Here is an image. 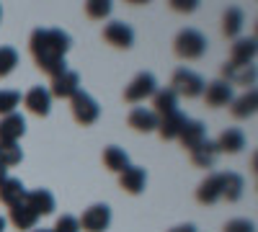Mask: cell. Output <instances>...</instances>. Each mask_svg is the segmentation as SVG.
<instances>
[{
    "label": "cell",
    "instance_id": "1",
    "mask_svg": "<svg viewBox=\"0 0 258 232\" xmlns=\"http://www.w3.org/2000/svg\"><path fill=\"white\" fill-rule=\"evenodd\" d=\"M70 47H73V39L62 29H36L29 39V49H31L34 62L49 78H57L68 70L64 54H68Z\"/></svg>",
    "mask_w": 258,
    "mask_h": 232
},
{
    "label": "cell",
    "instance_id": "2",
    "mask_svg": "<svg viewBox=\"0 0 258 232\" xmlns=\"http://www.w3.org/2000/svg\"><path fill=\"white\" fill-rule=\"evenodd\" d=\"M173 52L181 59H199L207 52V39L197 29H183V31H178V36L173 41Z\"/></svg>",
    "mask_w": 258,
    "mask_h": 232
},
{
    "label": "cell",
    "instance_id": "3",
    "mask_svg": "<svg viewBox=\"0 0 258 232\" xmlns=\"http://www.w3.org/2000/svg\"><path fill=\"white\" fill-rule=\"evenodd\" d=\"M70 109H73L75 121L83 124V126L96 124L98 116H101V106H98V103H96L88 93H85V91H78V93L70 98Z\"/></svg>",
    "mask_w": 258,
    "mask_h": 232
},
{
    "label": "cell",
    "instance_id": "4",
    "mask_svg": "<svg viewBox=\"0 0 258 232\" xmlns=\"http://www.w3.org/2000/svg\"><path fill=\"white\" fill-rule=\"evenodd\" d=\"M170 91H173L176 96H183V98H197L204 93V80L197 75V72H191L186 67L176 70L173 72V80H170Z\"/></svg>",
    "mask_w": 258,
    "mask_h": 232
},
{
    "label": "cell",
    "instance_id": "5",
    "mask_svg": "<svg viewBox=\"0 0 258 232\" xmlns=\"http://www.w3.org/2000/svg\"><path fill=\"white\" fill-rule=\"evenodd\" d=\"M80 229L85 232H106L111 224V209L106 204H93L83 212V217L78 219Z\"/></svg>",
    "mask_w": 258,
    "mask_h": 232
},
{
    "label": "cell",
    "instance_id": "6",
    "mask_svg": "<svg viewBox=\"0 0 258 232\" xmlns=\"http://www.w3.org/2000/svg\"><path fill=\"white\" fill-rule=\"evenodd\" d=\"M155 91H158L155 78L150 75V72H140V75H135L132 83H129V86L124 88V101L140 103V101H145V98H153Z\"/></svg>",
    "mask_w": 258,
    "mask_h": 232
},
{
    "label": "cell",
    "instance_id": "7",
    "mask_svg": "<svg viewBox=\"0 0 258 232\" xmlns=\"http://www.w3.org/2000/svg\"><path fill=\"white\" fill-rule=\"evenodd\" d=\"M103 39L116 49H129L135 41V31H132V26H126L124 21H111V24L103 29Z\"/></svg>",
    "mask_w": 258,
    "mask_h": 232
},
{
    "label": "cell",
    "instance_id": "8",
    "mask_svg": "<svg viewBox=\"0 0 258 232\" xmlns=\"http://www.w3.org/2000/svg\"><path fill=\"white\" fill-rule=\"evenodd\" d=\"M222 80L227 83V86H253L255 83V65H235V62H225Z\"/></svg>",
    "mask_w": 258,
    "mask_h": 232
},
{
    "label": "cell",
    "instance_id": "9",
    "mask_svg": "<svg viewBox=\"0 0 258 232\" xmlns=\"http://www.w3.org/2000/svg\"><path fill=\"white\" fill-rule=\"evenodd\" d=\"M204 101L209 109H220V106H230L232 103V86H227L225 80H214L209 86H204Z\"/></svg>",
    "mask_w": 258,
    "mask_h": 232
},
{
    "label": "cell",
    "instance_id": "10",
    "mask_svg": "<svg viewBox=\"0 0 258 232\" xmlns=\"http://www.w3.org/2000/svg\"><path fill=\"white\" fill-rule=\"evenodd\" d=\"M78 91H80V78H78V72L64 70L62 75L52 78L49 96H54V98H73Z\"/></svg>",
    "mask_w": 258,
    "mask_h": 232
},
{
    "label": "cell",
    "instance_id": "11",
    "mask_svg": "<svg viewBox=\"0 0 258 232\" xmlns=\"http://www.w3.org/2000/svg\"><path fill=\"white\" fill-rule=\"evenodd\" d=\"M24 204L36 217H47V214L54 212V196H52V191H47V188H34V191H29Z\"/></svg>",
    "mask_w": 258,
    "mask_h": 232
},
{
    "label": "cell",
    "instance_id": "12",
    "mask_svg": "<svg viewBox=\"0 0 258 232\" xmlns=\"http://www.w3.org/2000/svg\"><path fill=\"white\" fill-rule=\"evenodd\" d=\"M176 139L186 147V150H194V147H199L207 139V126L202 121H197V119H186Z\"/></svg>",
    "mask_w": 258,
    "mask_h": 232
},
{
    "label": "cell",
    "instance_id": "13",
    "mask_svg": "<svg viewBox=\"0 0 258 232\" xmlns=\"http://www.w3.org/2000/svg\"><path fill=\"white\" fill-rule=\"evenodd\" d=\"M24 106H26L34 116H47L49 109H52V96H49L47 88L34 86V88L24 96Z\"/></svg>",
    "mask_w": 258,
    "mask_h": 232
},
{
    "label": "cell",
    "instance_id": "14",
    "mask_svg": "<svg viewBox=\"0 0 258 232\" xmlns=\"http://www.w3.org/2000/svg\"><path fill=\"white\" fill-rule=\"evenodd\" d=\"M119 186L124 188L126 194H142L145 191V186H147V173H145V168H137V165H129L124 173H119Z\"/></svg>",
    "mask_w": 258,
    "mask_h": 232
},
{
    "label": "cell",
    "instance_id": "15",
    "mask_svg": "<svg viewBox=\"0 0 258 232\" xmlns=\"http://www.w3.org/2000/svg\"><path fill=\"white\" fill-rule=\"evenodd\" d=\"M26 132V119L21 114H8L0 119V142H18Z\"/></svg>",
    "mask_w": 258,
    "mask_h": 232
},
{
    "label": "cell",
    "instance_id": "16",
    "mask_svg": "<svg viewBox=\"0 0 258 232\" xmlns=\"http://www.w3.org/2000/svg\"><path fill=\"white\" fill-rule=\"evenodd\" d=\"M197 199L202 201V204H214V201H220L222 199V173H212V176H207L202 183H199V188H197Z\"/></svg>",
    "mask_w": 258,
    "mask_h": 232
},
{
    "label": "cell",
    "instance_id": "17",
    "mask_svg": "<svg viewBox=\"0 0 258 232\" xmlns=\"http://www.w3.org/2000/svg\"><path fill=\"white\" fill-rule=\"evenodd\" d=\"M26 186L21 183L18 178H6L3 183H0V201H3L8 209L11 206H18V204H24L26 199Z\"/></svg>",
    "mask_w": 258,
    "mask_h": 232
},
{
    "label": "cell",
    "instance_id": "18",
    "mask_svg": "<svg viewBox=\"0 0 258 232\" xmlns=\"http://www.w3.org/2000/svg\"><path fill=\"white\" fill-rule=\"evenodd\" d=\"M173 111H178V96L170 91V88L155 91V96H153V114L158 119H163V116L173 114Z\"/></svg>",
    "mask_w": 258,
    "mask_h": 232
},
{
    "label": "cell",
    "instance_id": "19",
    "mask_svg": "<svg viewBox=\"0 0 258 232\" xmlns=\"http://www.w3.org/2000/svg\"><path fill=\"white\" fill-rule=\"evenodd\" d=\"M255 39H238L232 44V52H230V62H235V65H253V59H255Z\"/></svg>",
    "mask_w": 258,
    "mask_h": 232
},
{
    "label": "cell",
    "instance_id": "20",
    "mask_svg": "<svg viewBox=\"0 0 258 232\" xmlns=\"http://www.w3.org/2000/svg\"><path fill=\"white\" fill-rule=\"evenodd\" d=\"M126 124L132 126V129H137V132H153V129H158V116H155L153 111H150V109L137 106V109L129 111Z\"/></svg>",
    "mask_w": 258,
    "mask_h": 232
},
{
    "label": "cell",
    "instance_id": "21",
    "mask_svg": "<svg viewBox=\"0 0 258 232\" xmlns=\"http://www.w3.org/2000/svg\"><path fill=\"white\" fill-rule=\"evenodd\" d=\"M217 144V150L220 152H227V155H235V152H240L243 147H245V134L240 129H225L220 134V139L214 142Z\"/></svg>",
    "mask_w": 258,
    "mask_h": 232
},
{
    "label": "cell",
    "instance_id": "22",
    "mask_svg": "<svg viewBox=\"0 0 258 232\" xmlns=\"http://www.w3.org/2000/svg\"><path fill=\"white\" fill-rule=\"evenodd\" d=\"M255 109H258V93L255 91H245L240 98H232V116L235 119H248V116H253L255 114Z\"/></svg>",
    "mask_w": 258,
    "mask_h": 232
},
{
    "label": "cell",
    "instance_id": "23",
    "mask_svg": "<svg viewBox=\"0 0 258 232\" xmlns=\"http://www.w3.org/2000/svg\"><path fill=\"white\" fill-rule=\"evenodd\" d=\"M217 155H220L217 144L209 142V139H204L199 147H194V150H191V163L197 165V168H212L214 160H217Z\"/></svg>",
    "mask_w": 258,
    "mask_h": 232
},
{
    "label": "cell",
    "instance_id": "24",
    "mask_svg": "<svg viewBox=\"0 0 258 232\" xmlns=\"http://www.w3.org/2000/svg\"><path fill=\"white\" fill-rule=\"evenodd\" d=\"M103 165L109 168L111 173H124L129 168V155L121 150V147L111 144V147H106V150H103Z\"/></svg>",
    "mask_w": 258,
    "mask_h": 232
},
{
    "label": "cell",
    "instance_id": "25",
    "mask_svg": "<svg viewBox=\"0 0 258 232\" xmlns=\"http://www.w3.org/2000/svg\"><path fill=\"white\" fill-rule=\"evenodd\" d=\"M183 121H186V116H183L181 111H173V114L158 119V132H160V137H163V139H176L178 132H181V126H183Z\"/></svg>",
    "mask_w": 258,
    "mask_h": 232
},
{
    "label": "cell",
    "instance_id": "26",
    "mask_svg": "<svg viewBox=\"0 0 258 232\" xmlns=\"http://www.w3.org/2000/svg\"><path fill=\"white\" fill-rule=\"evenodd\" d=\"M243 24H245V16L240 8H227L225 16H222V34L227 39H235L240 31H243Z\"/></svg>",
    "mask_w": 258,
    "mask_h": 232
},
{
    "label": "cell",
    "instance_id": "27",
    "mask_svg": "<svg viewBox=\"0 0 258 232\" xmlns=\"http://www.w3.org/2000/svg\"><path fill=\"white\" fill-rule=\"evenodd\" d=\"M243 188H245L243 176H238V173H222V199H227L230 204L238 201L243 196Z\"/></svg>",
    "mask_w": 258,
    "mask_h": 232
},
{
    "label": "cell",
    "instance_id": "28",
    "mask_svg": "<svg viewBox=\"0 0 258 232\" xmlns=\"http://www.w3.org/2000/svg\"><path fill=\"white\" fill-rule=\"evenodd\" d=\"M36 214L31 212V209L26 204H18V206H11V224L16 229H34L36 227Z\"/></svg>",
    "mask_w": 258,
    "mask_h": 232
},
{
    "label": "cell",
    "instance_id": "29",
    "mask_svg": "<svg viewBox=\"0 0 258 232\" xmlns=\"http://www.w3.org/2000/svg\"><path fill=\"white\" fill-rule=\"evenodd\" d=\"M24 160V152H21L18 142H0V165L3 168H13Z\"/></svg>",
    "mask_w": 258,
    "mask_h": 232
},
{
    "label": "cell",
    "instance_id": "30",
    "mask_svg": "<svg viewBox=\"0 0 258 232\" xmlns=\"http://www.w3.org/2000/svg\"><path fill=\"white\" fill-rule=\"evenodd\" d=\"M18 65V52L13 47H0V78H8Z\"/></svg>",
    "mask_w": 258,
    "mask_h": 232
},
{
    "label": "cell",
    "instance_id": "31",
    "mask_svg": "<svg viewBox=\"0 0 258 232\" xmlns=\"http://www.w3.org/2000/svg\"><path fill=\"white\" fill-rule=\"evenodd\" d=\"M109 13H111L109 0H88V3H85V16L93 18V21H103Z\"/></svg>",
    "mask_w": 258,
    "mask_h": 232
},
{
    "label": "cell",
    "instance_id": "32",
    "mask_svg": "<svg viewBox=\"0 0 258 232\" xmlns=\"http://www.w3.org/2000/svg\"><path fill=\"white\" fill-rule=\"evenodd\" d=\"M18 103H21V93L18 91H0V116L13 114Z\"/></svg>",
    "mask_w": 258,
    "mask_h": 232
},
{
    "label": "cell",
    "instance_id": "33",
    "mask_svg": "<svg viewBox=\"0 0 258 232\" xmlns=\"http://www.w3.org/2000/svg\"><path fill=\"white\" fill-rule=\"evenodd\" d=\"M52 232H80V224H78V219L73 214H62Z\"/></svg>",
    "mask_w": 258,
    "mask_h": 232
},
{
    "label": "cell",
    "instance_id": "34",
    "mask_svg": "<svg viewBox=\"0 0 258 232\" xmlns=\"http://www.w3.org/2000/svg\"><path fill=\"white\" fill-rule=\"evenodd\" d=\"M225 232H255V224L250 219H230L225 224Z\"/></svg>",
    "mask_w": 258,
    "mask_h": 232
},
{
    "label": "cell",
    "instance_id": "35",
    "mask_svg": "<svg viewBox=\"0 0 258 232\" xmlns=\"http://www.w3.org/2000/svg\"><path fill=\"white\" fill-rule=\"evenodd\" d=\"M170 8L178 13H191V11H197V0H173Z\"/></svg>",
    "mask_w": 258,
    "mask_h": 232
},
{
    "label": "cell",
    "instance_id": "36",
    "mask_svg": "<svg viewBox=\"0 0 258 232\" xmlns=\"http://www.w3.org/2000/svg\"><path fill=\"white\" fill-rule=\"evenodd\" d=\"M170 232H197V227H194V224H178V227H173Z\"/></svg>",
    "mask_w": 258,
    "mask_h": 232
},
{
    "label": "cell",
    "instance_id": "37",
    "mask_svg": "<svg viewBox=\"0 0 258 232\" xmlns=\"http://www.w3.org/2000/svg\"><path fill=\"white\" fill-rule=\"evenodd\" d=\"M6 171H8V168H3V165H0V183H3L8 176H6Z\"/></svg>",
    "mask_w": 258,
    "mask_h": 232
},
{
    "label": "cell",
    "instance_id": "38",
    "mask_svg": "<svg viewBox=\"0 0 258 232\" xmlns=\"http://www.w3.org/2000/svg\"><path fill=\"white\" fill-rule=\"evenodd\" d=\"M3 229H6V219H3V217H0V232H3Z\"/></svg>",
    "mask_w": 258,
    "mask_h": 232
},
{
    "label": "cell",
    "instance_id": "39",
    "mask_svg": "<svg viewBox=\"0 0 258 232\" xmlns=\"http://www.w3.org/2000/svg\"><path fill=\"white\" fill-rule=\"evenodd\" d=\"M34 232H52V229H34Z\"/></svg>",
    "mask_w": 258,
    "mask_h": 232
},
{
    "label": "cell",
    "instance_id": "40",
    "mask_svg": "<svg viewBox=\"0 0 258 232\" xmlns=\"http://www.w3.org/2000/svg\"><path fill=\"white\" fill-rule=\"evenodd\" d=\"M0 18H3V8H0Z\"/></svg>",
    "mask_w": 258,
    "mask_h": 232
}]
</instances>
